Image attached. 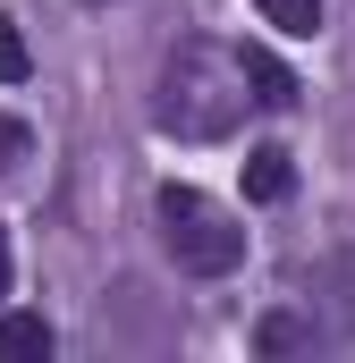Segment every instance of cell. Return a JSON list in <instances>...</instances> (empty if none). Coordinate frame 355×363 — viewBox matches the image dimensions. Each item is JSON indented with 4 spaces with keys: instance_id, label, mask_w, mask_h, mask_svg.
Masks as SVG:
<instances>
[{
    "instance_id": "5",
    "label": "cell",
    "mask_w": 355,
    "mask_h": 363,
    "mask_svg": "<svg viewBox=\"0 0 355 363\" xmlns=\"http://www.w3.org/2000/svg\"><path fill=\"white\" fill-rule=\"evenodd\" d=\"M263 9V26H279V34H322V0H254Z\"/></svg>"
},
{
    "instance_id": "3",
    "label": "cell",
    "mask_w": 355,
    "mask_h": 363,
    "mask_svg": "<svg viewBox=\"0 0 355 363\" xmlns=\"http://www.w3.org/2000/svg\"><path fill=\"white\" fill-rule=\"evenodd\" d=\"M34 355H51V321L43 313H9L0 321V363H34Z\"/></svg>"
},
{
    "instance_id": "1",
    "label": "cell",
    "mask_w": 355,
    "mask_h": 363,
    "mask_svg": "<svg viewBox=\"0 0 355 363\" xmlns=\"http://www.w3.org/2000/svg\"><path fill=\"white\" fill-rule=\"evenodd\" d=\"M263 101L254 85V60L212 43V34H186L170 60H161V85H153V127L178 144H220L246 127V110Z\"/></svg>"
},
{
    "instance_id": "9",
    "label": "cell",
    "mask_w": 355,
    "mask_h": 363,
    "mask_svg": "<svg viewBox=\"0 0 355 363\" xmlns=\"http://www.w3.org/2000/svg\"><path fill=\"white\" fill-rule=\"evenodd\" d=\"M0 77H9V85L26 77V43H17V26H9V17H0Z\"/></svg>"
},
{
    "instance_id": "2",
    "label": "cell",
    "mask_w": 355,
    "mask_h": 363,
    "mask_svg": "<svg viewBox=\"0 0 355 363\" xmlns=\"http://www.w3.org/2000/svg\"><path fill=\"white\" fill-rule=\"evenodd\" d=\"M153 220H161L170 262L195 271V279H229L246 262V220H237L229 203H212L203 186H161V194H153Z\"/></svg>"
},
{
    "instance_id": "7",
    "label": "cell",
    "mask_w": 355,
    "mask_h": 363,
    "mask_svg": "<svg viewBox=\"0 0 355 363\" xmlns=\"http://www.w3.org/2000/svg\"><path fill=\"white\" fill-rule=\"evenodd\" d=\"M305 338H313V330H305V321H288V313H271L263 330H254V347H263V355H288V347H305Z\"/></svg>"
},
{
    "instance_id": "8",
    "label": "cell",
    "mask_w": 355,
    "mask_h": 363,
    "mask_svg": "<svg viewBox=\"0 0 355 363\" xmlns=\"http://www.w3.org/2000/svg\"><path fill=\"white\" fill-rule=\"evenodd\" d=\"M322 287H339V304H347V330H355V254H339V262L322 271Z\"/></svg>"
},
{
    "instance_id": "6",
    "label": "cell",
    "mask_w": 355,
    "mask_h": 363,
    "mask_svg": "<svg viewBox=\"0 0 355 363\" xmlns=\"http://www.w3.org/2000/svg\"><path fill=\"white\" fill-rule=\"evenodd\" d=\"M246 60H254V85H263V110H288V101H296V77H288V68H279L271 51H246Z\"/></svg>"
},
{
    "instance_id": "4",
    "label": "cell",
    "mask_w": 355,
    "mask_h": 363,
    "mask_svg": "<svg viewBox=\"0 0 355 363\" xmlns=\"http://www.w3.org/2000/svg\"><path fill=\"white\" fill-rule=\"evenodd\" d=\"M288 186H296L288 152H279V144H263V152L246 161V194H254V203H288Z\"/></svg>"
},
{
    "instance_id": "10",
    "label": "cell",
    "mask_w": 355,
    "mask_h": 363,
    "mask_svg": "<svg viewBox=\"0 0 355 363\" xmlns=\"http://www.w3.org/2000/svg\"><path fill=\"white\" fill-rule=\"evenodd\" d=\"M0 296H9V237H0Z\"/></svg>"
}]
</instances>
